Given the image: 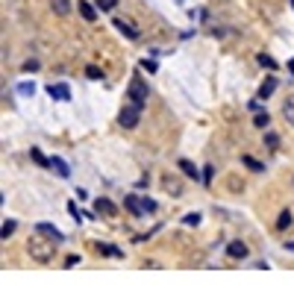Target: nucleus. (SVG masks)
Here are the masks:
<instances>
[{
    "label": "nucleus",
    "mask_w": 294,
    "mask_h": 285,
    "mask_svg": "<svg viewBox=\"0 0 294 285\" xmlns=\"http://www.w3.org/2000/svg\"><path fill=\"white\" fill-rule=\"evenodd\" d=\"M27 250H30V256H33L35 262H41V265H44V262H50L53 259V253H56V244H53V241H47V235H35V238H30V241H27Z\"/></svg>",
    "instance_id": "nucleus-1"
},
{
    "label": "nucleus",
    "mask_w": 294,
    "mask_h": 285,
    "mask_svg": "<svg viewBox=\"0 0 294 285\" xmlns=\"http://www.w3.org/2000/svg\"><path fill=\"white\" fill-rule=\"evenodd\" d=\"M139 118H141V106H136V103H130V106H124L121 109V127L124 130H133V127H139Z\"/></svg>",
    "instance_id": "nucleus-2"
},
{
    "label": "nucleus",
    "mask_w": 294,
    "mask_h": 285,
    "mask_svg": "<svg viewBox=\"0 0 294 285\" xmlns=\"http://www.w3.org/2000/svg\"><path fill=\"white\" fill-rule=\"evenodd\" d=\"M130 103H136V106H144L147 103V83L139 80V77L130 83Z\"/></svg>",
    "instance_id": "nucleus-3"
},
{
    "label": "nucleus",
    "mask_w": 294,
    "mask_h": 285,
    "mask_svg": "<svg viewBox=\"0 0 294 285\" xmlns=\"http://www.w3.org/2000/svg\"><path fill=\"white\" fill-rule=\"evenodd\" d=\"M47 94H50L53 100H71V91H68V85L65 83H56V85H47Z\"/></svg>",
    "instance_id": "nucleus-4"
},
{
    "label": "nucleus",
    "mask_w": 294,
    "mask_h": 285,
    "mask_svg": "<svg viewBox=\"0 0 294 285\" xmlns=\"http://www.w3.org/2000/svg\"><path fill=\"white\" fill-rule=\"evenodd\" d=\"M226 253H229V259H247V244L244 241H229Z\"/></svg>",
    "instance_id": "nucleus-5"
},
{
    "label": "nucleus",
    "mask_w": 294,
    "mask_h": 285,
    "mask_svg": "<svg viewBox=\"0 0 294 285\" xmlns=\"http://www.w3.org/2000/svg\"><path fill=\"white\" fill-rule=\"evenodd\" d=\"M94 209H97V215H106V218H112L118 209H115V203L106 200V197H97V203H94Z\"/></svg>",
    "instance_id": "nucleus-6"
},
{
    "label": "nucleus",
    "mask_w": 294,
    "mask_h": 285,
    "mask_svg": "<svg viewBox=\"0 0 294 285\" xmlns=\"http://www.w3.org/2000/svg\"><path fill=\"white\" fill-rule=\"evenodd\" d=\"M35 230H38V233H41V235H47V238H50V241H56V244H59V241H65V235L59 233V230H56V226H50V223H38V226H35Z\"/></svg>",
    "instance_id": "nucleus-7"
},
{
    "label": "nucleus",
    "mask_w": 294,
    "mask_h": 285,
    "mask_svg": "<svg viewBox=\"0 0 294 285\" xmlns=\"http://www.w3.org/2000/svg\"><path fill=\"white\" fill-rule=\"evenodd\" d=\"M77 9H80V15L86 18V21H97V9L88 0H77Z\"/></svg>",
    "instance_id": "nucleus-8"
},
{
    "label": "nucleus",
    "mask_w": 294,
    "mask_h": 285,
    "mask_svg": "<svg viewBox=\"0 0 294 285\" xmlns=\"http://www.w3.org/2000/svg\"><path fill=\"white\" fill-rule=\"evenodd\" d=\"M115 27H118V30H121V33L127 35V38H133V41H136V38H139V30H136V27H133V24H127V21H124V18H115Z\"/></svg>",
    "instance_id": "nucleus-9"
},
{
    "label": "nucleus",
    "mask_w": 294,
    "mask_h": 285,
    "mask_svg": "<svg viewBox=\"0 0 294 285\" xmlns=\"http://www.w3.org/2000/svg\"><path fill=\"white\" fill-rule=\"evenodd\" d=\"M124 206H127V212H133V215H144V206H141V200L139 197H124Z\"/></svg>",
    "instance_id": "nucleus-10"
},
{
    "label": "nucleus",
    "mask_w": 294,
    "mask_h": 285,
    "mask_svg": "<svg viewBox=\"0 0 294 285\" xmlns=\"http://www.w3.org/2000/svg\"><path fill=\"white\" fill-rule=\"evenodd\" d=\"M282 118L294 127V94H288V97L282 100Z\"/></svg>",
    "instance_id": "nucleus-11"
},
{
    "label": "nucleus",
    "mask_w": 294,
    "mask_h": 285,
    "mask_svg": "<svg viewBox=\"0 0 294 285\" xmlns=\"http://www.w3.org/2000/svg\"><path fill=\"white\" fill-rule=\"evenodd\" d=\"M274 88H277V80H274V77H268V80L259 85V97H262V100H268V97L274 94Z\"/></svg>",
    "instance_id": "nucleus-12"
},
{
    "label": "nucleus",
    "mask_w": 294,
    "mask_h": 285,
    "mask_svg": "<svg viewBox=\"0 0 294 285\" xmlns=\"http://www.w3.org/2000/svg\"><path fill=\"white\" fill-rule=\"evenodd\" d=\"M50 168L56 170V174H59V177H62V180H68V177H71L68 165H65V162H62V159H59V156H53V159H50Z\"/></svg>",
    "instance_id": "nucleus-13"
},
{
    "label": "nucleus",
    "mask_w": 294,
    "mask_h": 285,
    "mask_svg": "<svg viewBox=\"0 0 294 285\" xmlns=\"http://www.w3.org/2000/svg\"><path fill=\"white\" fill-rule=\"evenodd\" d=\"M50 6H53V12L59 18H65L71 12V0H50Z\"/></svg>",
    "instance_id": "nucleus-14"
},
{
    "label": "nucleus",
    "mask_w": 294,
    "mask_h": 285,
    "mask_svg": "<svg viewBox=\"0 0 294 285\" xmlns=\"http://www.w3.org/2000/svg\"><path fill=\"white\" fill-rule=\"evenodd\" d=\"M180 170H183L186 177H191V180H200V174H197V168L191 165L189 159H180Z\"/></svg>",
    "instance_id": "nucleus-15"
},
{
    "label": "nucleus",
    "mask_w": 294,
    "mask_h": 285,
    "mask_svg": "<svg viewBox=\"0 0 294 285\" xmlns=\"http://www.w3.org/2000/svg\"><path fill=\"white\" fill-rule=\"evenodd\" d=\"M294 223V218H291V212L285 209V212H279V218H277V230H288Z\"/></svg>",
    "instance_id": "nucleus-16"
},
{
    "label": "nucleus",
    "mask_w": 294,
    "mask_h": 285,
    "mask_svg": "<svg viewBox=\"0 0 294 285\" xmlns=\"http://www.w3.org/2000/svg\"><path fill=\"white\" fill-rule=\"evenodd\" d=\"M97 253H100V256H115V259L124 256V253L118 250V247H112V244H97Z\"/></svg>",
    "instance_id": "nucleus-17"
},
{
    "label": "nucleus",
    "mask_w": 294,
    "mask_h": 285,
    "mask_svg": "<svg viewBox=\"0 0 294 285\" xmlns=\"http://www.w3.org/2000/svg\"><path fill=\"white\" fill-rule=\"evenodd\" d=\"M242 162H244V165H247L250 170H256V174H262V170H265V165H262V162H256L253 156H242Z\"/></svg>",
    "instance_id": "nucleus-18"
},
{
    "label": "nucleus",
    "mask_w": 294,
    "mask_h": 285,
    "mask_svg": "<svg viewBox=\"0 0 294 285\" xmlns=\"http://www.w3.org/2000/svg\"><path fill=\"white\" fill-rule=\"evenodd\" d=\"M12 233H15V220H3V226H0V238L6 241Z\"/></svg>",
    "instance_id": "nucleus-19"
},
{
    "label": "nucleus",
    "mask_w": 294,
    "mask_h": 285,
    "mask_svg": "<svg viewBox=\"0 0 294 285\" xmlns=\"http://www.w3.org/2000/svg\"><path fill=\"white\" fill-rule=\"evenodd\" d=\"M253 124H256L259 130H265V127L271 124V115H268V112H256V118H253Z\"/></svg>",
    "instance_id": "nucleus-20"
},
{
    "label": "nucleus",
    "mask_w": 294,
    "mask_h": 285,
    "mask_svg": "<svg viewBox=\"0 0 294 285\" xmlns=\"http://www.w3.org/2000/svg\"><path fill=\"white\" fill-rule=\"evenodd\" d=\"M165 188H168L171 194H180V191H183V185H180V180H173V177H165Z\"/></svg>",
    "instance_id": "nucleus-21"
},
{
    "label": "nucleus",
    "mask_w": 294,
    "mask_h": 285,
    "mask_svg": "<svg viewBox=\"0 0 294 285\" xmlns=\"http://www.w3.org/2000/svg\"><path fill=\"white\" fill-rule=\"evenodd\" d=\"M86 77H88V80H103V71H100L97 65H88L86 68Z\"/></svg>",
    "instance_id": "nucleus-22"
},
{
    "label": "nucleus",
    "mask_w": 294,
    "mask_h": 285,
    "mask_svg": "<svg viewBox=\"0 0 294 285\" xmlns=\"http://www.w3.org/2000/svg\"><path fill=\"white\" fill-rule=\"evenodd\" d=\"M115 6H118V0H97V9L100 12H112Z\"/></svg>",
    "instance_id": "nucleus-23"
},
{
    "label": "nucleus",
    "mask_w": 294,
    "mask_h": 285,
    "mask_svg": "<svg viewBox=\"0 0 294 285\" xmlns=\"http://www.w3.org/2000/svg\"><path fill=\"white\" fill-rule=\"evenodd\" d=\"M265 144H268L271 150H277V147H279V135L277 133H268V135H265Z\"/></svg>",
    "instance_id": "nucleus-24"
},
{
    "label": "nucleus",
    "mask_w": 294,
    "mask_h": 285,
    "mask_svg": "<svg viewBox=\"0 0 294 285\" xmlns=\"http://www.w3.org/2000/svg\"><path fill=\"white\" fill-rule=\"evenodd\" d=\"M259 65H262V68H268V71H277V62H274L271 56H265V53L259 56Z\"/></svg>",
    "instance_id": "nucleus-25"
},
{
    "label": "nucleus",
    "mask_w": 294,
    "mask_h": 285,
    "mask_svg": "<svg viewBox=\"0 0 294 285\" xmlns=\"http://www.w3.org/2000/svg\"><path fill=\"white\" fill-rule=\"evenodd\" d=\"M30 156H33L35 165H50V159H44V156H41V150H30Z\"/></svg>",
    "instance_id": "nucleus-26"
},
{
    "label": "nucleus",
    "mask_w": 294,
    "mask_h": 285,
    "mask_svg": "<svg viewBox=\"0 0 294 285\" xmlns=\"http://www.w3.org/2000/svg\"><path fill=\"white\" fill-rule=\"evenodd\" d=\"M183 223H186V226H197V223H200V215H197V212H191V215L183 218Z\"/></svg>",
    "instance_id": "nucleus-27"
},
{
    "label": "nucleus",
    "mask_w": 294,
    "mask_h": 285,
    "mask_svg": "<svg viewBox=\"0 0 294 285\" xmlns=\"http://www.w3.org/2000/svg\"><path fill=\"white\" fill-rule=\"evenodd\" d=\"M33 91H35L33 83H21V85H18V94H24V97H27V94H33Z\"/></svg>",
    "instance_id": "nucleus-28"
},
{
    "label": "nucleus",
    "mask_w": 294,
    "mask_h": 285,
    "mask_svg": "<svg viewBox=\"0 0 294 285\" xmlns=\"http://www.w3.org/2000/svg\"><path fill=\"white\" fill-rule=\"evenodd\" d=\"M24 71H27V74L38 71V59H27V62H24Z\"/></svg>",
    "instance_id": "nucleus-29"
},
{
    "label": "nucleus",
    "mask_w": 294,
    "mask_h": 285,
    "mask_svg": "<svg viewBox=\"0 0 294 285\" xmlns=\"http://www.w3.org/2000/svg\"><path fill=\"white\" fill-rule=\"evenodd\" d=\"M212 177H215V168H212V165H206V168H203V183H212Z\"/></svg>",
    "instance_id": "nucleus-30"
},
{
    "label": "nucleus",
    "mask_w": 294,
    "mask_h": 285,
    "mask_svg": "<svg viewBox=\"0 0 294 285\" xmlns=\"http://www.w3.org/2000/svg\"><path fill=\"white\" fill-rule=\"evenodd\" d=\"M141 206H144V212H156V203H153V200H147V197L141 200Z\"/></svg>",
    "instance_id": "nucleus-31"
},
{
    "label": "nucleus",
    "mask_w": 294,
    "mask_h": 285,
    "mask_svg": "<svg viewBox=\"0 0 294 285\" xmlns=\"http://www.w3.org/2000/svg\"><path fill=\"white\" fill-rule=\"evenodd\" d=\"M141 68H144V71H150V74H153V71H156V62H153V59H144V62H141Z\"/></svg>",
    "instance_id": "nucleus-32"
},
{
    "label": "nucleus",
    "mask_w": 294,
    "mask_h": 285,
    "mask_svg": "<svg viewBox=\"0 0 294 285\" xmlns=\"http://www.w3.org/2000/svg\"><path fill=\"white\" fill-rule=\"evenodd\" d=\"M285 247H288V250H291V253H294V241H288V244H285Z\"/></svg>",
    "instance_id": "nucleus-33"
},
{
    "label": "nucleus",
    "mask_w": 294,
    "mask_h": 285,
    "mask_svg": "<svg viewBox=\"0 0 294 285\" xmlns=\"http://www.w3.org/2000/svg\"><path fill=\"white\" fill-rule=\"evenodd\" d=\"M291 6H294V0H291Z\"/></svg>",
    "instance_id": "nucleus-34"
}]
</instances>
